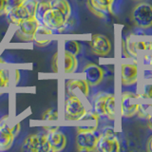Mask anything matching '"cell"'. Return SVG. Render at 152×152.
Returning <instances> with one entry per match:
<instances>
[{
  "label": "cell",
  "instance_id": "6da1fadb",
  "mask_svg": "<svg viewBox=\"0 0 152 152\" xmlns=\"http://www.w3.org/2000/svg\"><path fill=\"white\" fill-rule=\"evenodd\" d=\"M131 19L134 25L140 28H149L152 27V5L141 2L133 8Z\"/></svg>",
  "mask_w": 152,
  "mask_h": 152
},
{
  "label": "cell",
  "instance_id": "7a4b0ae2",
  "mask_svg": "<svg viewBox=\"0 0 152 152\" xmlns=\"http://www.w3.org/2000/svg\"><path fill=\"white\" fill-rule=\"evenodd\" d=\"M9 116H4L0 120V150H8L13 144L14 137L20 131V124H15L12 127L9 125Z\"/></svg>",
  "mask_w": 152,
  "mask_h": 152
},
{
  "label": "cell",
  "instance_id": "3957f363",
  "mask_svg": "<svg viewBox=\"0 0 152 152\" xmlns=\"http://www.w3.org/2000/svg\"><path fill=\"white\" fill-rule=\"evenodd\" d=\"M87 113L84 104L75 94H70L65 101V119L68 121H80Z\"/></svg>",
  "mask_w": 152,
  "mask_h": 152
},
{
  "label": "cell",
  "instance_id": "277c9868",
  "mask_svg": "<svg viewBox=\"0 0 152 152\" xmlns=\"http://www.w3.org/2000/svg\"><path fill=\"white\" fill-rule=\"evenodd\" d=\"M102 133H97L95 131H77L76 136V148L81 152H90L96 151L98 141Z\"/></svg>",
  "mask_w": 152,
  "mask_h": 152
},
{
  "label": "cell",
  "instance_id": "5b68a950",
  "mask_svg": "<svg viewBox=\"0 0 152 152\" xmlns=\"http://www.w3.org/2000/svg\"><path fill=\"white\" fill-rule=\"evenodd\" d=\"M22 150L27 152H50V145L46 134H31L24 140Z\"/></svg>",
  "mask_w": 152,
  "mask_h": 152
},
{
  "label": "cell",
  "instance_id": "8992f818",
  "mask_svg": "<svg viewBox=\"0 0 152 152\" xmlns=\"http://www.w3.org/2000/svg\"><path fill=\"white\" fill-rule=\"evenodd\" d=\"M96 150L100 152H118L120 150V142L114 134L112 127H107L101 134Z\"/></svg>",
  "mask_w": 152,
  "mask_h": 152
},
{
  "label": "cell",
  "instance_id": "52a82bcc",
  "mask_svg": "<svg viewBox=\"0 0 152 152\" xmlns=\"http://www.w3.org/2000/svg\"><path fill=\"white\" fill-rule=\"evenodd\" d=\"M140 98V94L131 92L123 93L121 100V114L123 117L130 118L138 114L140 108V103L138 101Z\"/></svg>",
  "mask_w": 152,
  "mask_h": 152
},
{
  "label": "cell",
  "instance_id": "ba28073f",
  "mask_svg": "<svg viewBox=\"0 0 152 152\" xmlns=\"http://www.w3.org/2000/svg\"><path fill=\"white\" fill-rule=\"evenodd\" d=\"M39 26L40 24L36 20L35 17H32L28 19V20L23 21L16 26L15 36L19 40H21L23 42L33 41L34 34Z\"/></svg>",
  "mask_w": 152,
  "mask_h": 152
},
{
  "label": "cell",
  "instance_id": "9c48e42d",
  "mask_svg": "<svg viewBox=\"0 0 152 152\" xmlns=\"http://www.w3.org/2000/svg\"><path fill=\"white\" fill-rule=\"evenodd\" d=\"M66 22L68 19L63 13L55 9L50 8L43 17L42 25L50 28L51 31H61L65 28Z\"/></svg>",
  "mask_w": 152,
  "mask_h": 152
},
{
  "label": "cell",
  "instance_id": "30bf717a",
  "mask_svg": "<svg viewBox=\"0 0 152 152\" xmlns=\"http://www.w3.org/2000/svg\"><path fill=\"white\" fill-rule=\"evenodd\" d=\"M47 139L50 145V151L59 152L63 150L66 145V138L59 127H47Z\"/></svg>",
  "mask_w": 152,
  "mask_h": 152
},
{
  "label": "cell",
  "instance_id": "8fae6325",
  "mask_svg": "<svg viewBox=\"0 0 152 152\" xmlns=\"http://www.w3.org/2000/svg\"><path fill=\"white\" fill-rule=\"evenodd\" d=\"M90 48L95 55L107 56L111 51V43L103 34H93L90 41Z\"/></svg>",
  "mask_w": 152,
  "mask_h": 152
},
{
  "label": "cell",
  "instance_id": "7c38bea8",
  "mask_svg": "<svg viewBox=\"0 0 152 152\" xmlns=\"http://www.w3.org/2000/svg\"><path fill=\"white\" fill-rule=\"evenodd\" d=\"M83 73L89 86H92V87H96L100 85L104 80V70L101 66L96 64L88 63V65H86L83 69Z\"/></svg>",
  "mask_w": 152,
  "mask_h": 152
},
{
  "label": "cell",
  "instance_id": "4fadbf2b",
  "mask_svg": "<svg viewBox=\"0 0 152 152\" xmlns=\"http://www.w3.org/2000/svg\"><path fill=\"white\" fill-rule=\"evenodd\" d=\"M113 1L114 0H88L87 5L95 16L104 18L107 12H111Z\"/></svg>",
  "mask_w": 152,
  "mask_h": 152
},
{
  "label": "cell",
  "instance_id": "5bb4252c",
  "mask_svg": "<svg viewBox=\"0 0 152 152\" xmlns=\"http://www.w3.org/2000/svg\"><path fill=\"white\" fill-rule=\"evenodd\" d=\"M122 84L124 86H132L137 83L138 68L136 64H123L121 66Z\"/></svg>",
  "mask_w": 152,
  "mask_h": 152
},
{
  "label": "cell",
  "instance_id": "9a60e30c",
  "mask_svg": "<svg viewBox=\"0 0 152 152\" xmlns=\"http://www.w3.org/2000/svg\"><path fill=\"white\" fill-rule=\"evenodd\" d=\"M66 91L69 94H72L75 89H78L85 97H88L89 95V84L86 79L69 80L66 84Z\"/></svg>",
  "mask_w": 152,
  "mask_h": 152
},
{
  "label": "cell",
  "instance_id": "2e32d148",
  "mask_svg": "<svg viewBox=\"0 0 152 152\" xmlns=\"http://www.w3.org/2000/svg\"><path fill=\"white\" fill-rule=\"evenodd\" d=\"M126 50L131 56H137V50H152V42H142V41H132L131 37H127L126 39Z\"/></svg>",
  "mask_w": 152,
  "mask_h": 152
},
{
  "label": "cell",
  "instance_id": "e0dca14e",
  "mask_svg": "<svg viewBox=\"0 0 152 152\" xmlns=\"http://www.w3.org/2000/svg\"><path fill=\"white\" fill-rule=\"evenodd\" d=\"M51 34H52V31L50 28H47L43 25H40L38 27L37 31L34 34L33 41H35L36 44L39 45L40 47H45L50 43L51 39L50 38V36Z\"/></svg>",
  "mask_w": 152,
  "mask_h": 152
},
{
  "label": "cell",
  "instance_id": "ac0fdd59",
  "mask_svg": "<svg viewBox=\"0 0 152 152\" xmlns=\"http://www.w3.org/2000/svg\"><path fill=\"white\" fill-rule=\"evenodd\" d=\"M8 16L10 18V20L12 24H14L15 26H17L18 24H20L21 22L28 20V19L32 18L28 12L27 11V9L23 6V4L20 5L18 8H16L15 10H13L12 12H10L8 14Z\"/></svg>",
  "mask_w": 152,
  "mask_h": 152
},
{
  "label": "cell",
  "instance_id": "d6986e66",
  "mask_svg": "<svg viewBox=\"0 0 152 152\" xmlns=\"http://www.w3.org/2000/svg\"><path fill=\"white\" fill-rule=\"evenodd\" d=\"M78 66V61L76 55L69 53L68 51L64 52V72L72 73Z\"/></svg>",
  "mask_w": 152,
  "mask_h": 152
},
{
  "label": "cell",
  "instance_id": "ffe728a7",
  "mask_svg": "<svg viewBox=\"0 0 152 152\" xmlns=\"http://www.w3.org/2000/svg\"><path fill=\"white\" fill-rule=\"evenodd\" d=\"M107 96V93L99 92L93 99V107L94 111L96 112L100 117H106V112H104V103Z\"/></svg>",
  "mask_w": 152,
  "mask_h": 152
},
{
  "label": "cell",
  "instance_id": "44dd1931",
  "mask_svg": "<svg viewBox=\"0 0 152 152\" xmlns=\"http://www.w3.org/2000/svg\"><path fill=\"white\" fill-rule=\"evenodd\" d=\"M51 9H55L61 12L69 20L71 14V8L68 0H50Z\"/></svg>",
  "mask_w": 152,
  "mask_h": 152
},
{
  "label": "cell",
  "instance_id": "7402d4cb",
  "mask_svg": "<svg viewBox=\"0 0 152 152\" xmlns=\"http://www.w3.org/2000/svg\"><path fill=\"white\" fill-rule=\"evenodd\" d=\"M50 8L51 7H50V0H38V4H37L34 17L36 18V20L39 22L40 25H42L43 17H44L45 13L49 11Z\"/></svg>",
  "mask_w": 152,
  "mask_h": 152
},
{
  "label": "cell",
  "instance_id": "603a6c76",
  "mask_svg": "<svg viewBox=\"0 0 152 152\" xmlns=\"http://www.w3.org/2000/svg\"><path fill=\"white\" fill-rule=\"evenodd\" d=\"M104 112H106V117L109 120L113 121L115 119V97L112 94H108L104 103Z\"/></svg>",
  "mask_w": 152,
  "mask_h": 152
},
{
  "label": "cell",
  "instance_id": "cb8c5ba5",
  "mask_svg": "<svg viewBox=\"0 0 152 152\" xmlns=\"http://www.w3.org/2000/svg\"><path fill=\"white\" fill-rule=\"evenodd\" d=\"M4 62L0 60V88H8L10 87V83H11V77H10V71L2 66Z\"/></svg>",
  "mask_w": 152,
  "mask_h": 152
},
{
  "label": "cell",
  "instance_id": "d4e9b609",
  "mask_svg": "<svg viewBox=\"0 0 152 152\" xmlns=\"http://www.w3.org/2000/svg\"><path fill=\"white\" fill-rule=\"evenodd\" d=\"M65 51H68L69 53L74 55H78L81 51V45L75 40H66L64 44Z\"/></svg>",
  "mask_w": 152,
  "mask_h": 152
},
{
  "label": "cell",
  "instance_id": "484cf974",
  "mask_svg": "<svg viewBox=\"0 0 152 152\" xmlns=\"http://www.w3.org/2000/svg\"><path fill=\"white\" fill-rule=\"evenodd\" d=\"M22 4H23V6L27 9V11L30 13V15L31 17H34L38 0H24Z\"/></svg>",
  "mask_w": 152,
  "mask_h": 152
},
{
  "label": "cell",
  "instance_id": "4316f807",
  "mask_svg": "<svg viewBox=\"0 0 152 152\" xmlns=\"http://www.w3.org/2000/svg\"><path fill=\"white\" fill-rule=\"evenodd\" d=\"M58 117H59L58 111L54 108H50L44 112V114H43V116H42V119L43 120H46V121H57L58 120Z\"/></svg>",
  "mask_w": 152,
  "mask_h": 152
},
{
  "label": "cell",
  "instance_id": "83f0119b",
  "mask_svg": "<svg viewBox=\"0 0 152 152\" xmlns=\"http://www.w3.org/2000/svg\"><path fill=\"white\" fill-rule=\"evenodd\" d=\"M24 0H7V5H6V14L12 12L13 10L18 8L20 5H22Z\"/></svg>",
  "mask_w": 152,
  "mask_h": 152
},
{
  "label": "cell",
  "instance_id": "f1b7e54d",
  "mask_svg": "<svg viewBox=\"0 0 152 152\" xmlns=\"http://www.w3.org/2000/svg\"><path fill=\"white\" fill-rule=\"evenodd\" d=\"M141 98L145 99H152V84L151 85H145V91L142 94H140Z\"/></svg>",
  "mask_w": 152,
  "mask_h": 152
},
{
  "label": "cell",
  "instance_id": "f546056e",
  "mask_svg": "<svg viewBox=\"0 0 152 152\" xmlns=\"http://www.w3.org/2000/svg\"><path fill=\"white\" fill-rule=\"evenodd\" d=\"M57 58H58V53L54 54L53 58H52V63H51V66H52V70L53 72H58V66H57Z\"/></svg>",
  "mask_w": 152,
  "mask_h": 152
},
{
  "label": "cell",
  "instance_id": "4dcf8cb0",
  "mask_svg": "<svg viewBox=\"0 0 152 152\" xmlns=\"http://www.w3.org/2000/svg\"><path fill=\"white\" fill-rule=\"evenodd\" d=\"M6 5L7 0H0V16L6 14Z\"/></svg>",
  "mask_w": 152,
  "mask_h": 152
},
{
  "label": "cell",
  "instance_id": "1f68e13d",
  "mask_svg": "<svg viewBox=\"0 0 152 152\" xmlns=\"http://www.w3.org/2000/svg\"><path fill=\"white\" fill-rule=\"evenodd\" d=\"M142 59L145 65H152V54H145L142 57Z\"/></svg>",
  "mask_w": 152,
  "mask_h": 152
},
{
  "label": "cell",
  "instance_id": "d6a6232c",
  "mask_svg": "<svg viewBox=\"0 0 152 152\" xmlns=\"http://www.w3.org/2000/svg\"><path fill=\"white\" fill-rule=\"evenodd\" d=\"M146 119H147V121H148L147 122V126L149 127V129L152 130V107H151V109H150V111L148 113V115H147Z\"/></svg>",
  "mask_w": 152,
  "mask_h": 152
},
{
  "label": "cell",
  "instance_id": "836d02e7",
  "mask_svg": "<svg viewBox=\"0 0 152 152\" xmlns=\"http://www.w3.org/2000/svg\"><path fill=\"white\" fill-rule=\"evenodd\" d=\"M123 53H124V56L125 57H129L130 55L128 54V52L126 51V42L125 40H123Z\"/></svg>",
  "mask_w": 152,
  "mask_h": 152
},
{
  "label": "cell",
  "instance_id": "e575fe53",
  "mask_svg": "<svg viewBox=\"0 0 152 152\" xmlns=\"http://www.w3.org/2000/svg\"><path fill=\"white\" fill-rule=\"evenodd\" d=\"M147 150L152 152V136L147 141Z\"/></svg>",
  "mask_w": 152,
  "mask_h": 152
},
{
  "label": "cell",
  "instance_id": "d590c367",
  "mask_svg": "<svg viewBox=\"0 0 152 152\" xmlns=\"http://www.w3.org/2000/svg\"><path fill=\"white\" fill-rule=\"evenodd\" d=\"M133 1H142V0H133Z\"/></svg>",
  "mask_w": 152,
  "mask_h": 152
}]
</instances>
